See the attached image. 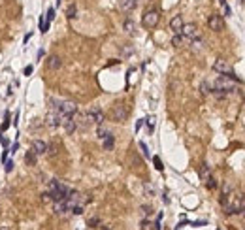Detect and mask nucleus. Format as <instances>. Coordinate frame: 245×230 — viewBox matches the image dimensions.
Segmentation results:
<instances>
[{
	"label": "nucleus",
	"instance_id": "nucleus-18",
	"mask_svg": "<svg viewBox=\"0 0 245 230\" xmlns=\"http://www.w3.org/2000/svg\"><path fill=\"white\" fill-rule=\"evenodd\" d=\"M36 159H38V155H36L32 149H28V151L25 153V162H26V166H34V164H36Z\"/></svg>",
	"mask_w": 245,
	"mask_h": 230
},
{
	"label": "nucleus",
	"instance_id": "nucleus-40",
	"mask_svg": "<svg viewBox=\"0 0 245 230\" xmlns=\"http://www.w3.org/2000/svg\"><path fill=\"white\" fill-rule=\"evenodd\" d=\"M240 215H242V217H243V219H245V208H243V210H242V211H240Z\"/></svg>",
	"mask_w": 245,
	"mask_h": 230
},
{
	"label": "nucleus",
	"instance_id": "nucleus-31",
	"mask_svg": "<svg viewBox=\"0 0 245 230\" xmlns=\"http://www.w3.org/2000/svg\"><path fill=\"white\" fill-rule=\"evenodd\" d=\"M42 202H43V204H47V202H53V198H51V193H42Z\"/></svg>",
	"mask_w": 245,
	"mask_h": 230
},
{
	"label": "nucleus",
	"instance_id": "nucleus-15",
	"mask_svg": "<svg viewBox=\"0 0 245 230\" xmlns=\"http://www.w3.org/2000/svg\"><path fill=\"white\" fill-rule=\"evenodd\" d=\"M136 6H138V0H121L119 2V8L123 11H132Z\"/></svg>",
	"mask_w": 245,
	"mask_h": 230
},
{
	"label": "nucleus",
	"instance_id": "nucleus-12",
	"mask_svg": "<svg viewBox=\"0 0 245 230\" xmlns=\"http://www.w3.org/2000/svg\"><path fill=\"white\" fill-rule=\"evenodd\" d=\"M30 149H32V151L40 157V155H45V153H47V143H45L43 140H34Z\"/></svg>",
	"mask_w": 245,
	"mask_h": 230
},
{
	"label": "nucleus",
	"instance_id": "nucleus-42",
	"mask_svg": "<svg viewBox=\"0 0 245 230\" xmlns=\"http://www.w3.org/2000/svg\"><path fill=\"white\" fill-rule=\"evenodd\" d=\"M0 230H9V228H8V227H4V225H2V227H0Z\"/></svg>",
	"mask_w": 245,
	"mask_h": 230
},
{
	"label": "nucleus",
	"instance_id": "nucleus-23",
	"mask_svg": "<svg viewBox=\"0 0 245 230\" xmlns=\"http://www.w3.org/2000/svg\"><path fill=\"white\" fill-rule=\"evenodd\" d=\"M55 13H57V11H55V8H49V9H47V13H45V25H47V26H49V25H51V21L55 19Z\"/></svg>",
	"mask_w": 245,
	"mask_h": 230
},
{
	"label": "nucleus",
	"instance_id": "nucleus-35",
	"mask_svg": "<svg viewBox=\"0 0 245 230\" xmlns=\"http://www.w3.org/2000/svg\"><path fill=\"white\" fill-rule=\"evenodd\" d=\"M142 211H143L145 215H151V213H153V210H151V206H143V208H142Z\"/></svg>",
	"mask_w": 245,
	"mask_h": 230
},
{
	"label": "nucleus",
	"instance_id": "nucleus-36",
	"mask_svg": "<svg viewBox=\"0 0 245 230\" xmlns=\"http://www.w3.org/2000/svg\"><path fill=\"white\" fill-rule=\"evenodd\" d=\"M142 230H151V223H149V221H143V223H142Z\"/></svg>",
	"mask_w": 245,
	"mask_h": 230
},
{
	"label": "nucleus",
	"instance_id": "nucleus-27",
	"mask_svg": "<svg viewBox=\"0 0 245 230\" xmlns=\"http://www.w3.org/2000/svg\"><path fill=\"white\" fill-rule=\"evenodd\" d=\"M153 164H155V168H157L159 172H162V170H164V164H162V160H160L159 157H153Z\"/></svg>",
	"mask_w": 245,
	"mask_h": 230
},
{
	"label": "nucleus",
	"instance_id": "nucleus-41",
	"mask_svg": "<svg viewBox=\"0 0 245 230\" xmlns=\"http://www.w3.org/2000/svg\"><path fill=\"white\" fill-rule=\"evenodd\" d=\"M100 228H102V230H111L109 227H100Z\"/></svg>",
	"mask_w": 245,
	"mask_h": 230
},
{
	"label": "nucleus",
	"instance_id": "nucleus-5",
	"mask_svg": "<svg viewBox=\"0 0 245 230\" xmlns=\"http://www.w3.org/2000/svg\"><path fill=\"white\" fill-rule=\"evenodd\" d=\"M85 119L89 121V125H104V111L100 108H91L89 111H85Z\"/></svg>",
	"mask_w": 245,
	"mask_h": 230
},
{
	"label": "nucleus",
	"instance_id": "nucleus-28",
	"mask_svg": "<svg viewBox=\"0 0 245 230\" xmlns=\"http://www.w3.org/2000/svg\"><path fill=\"white\" fill-rule=\"evenodd\" d=\"M206 187H208V189H211V191H213V189H215V187H217V181H215V177H211V176H209V177H208V179H206Z\"/></svg>",
	"mask_w": 245,
	"mask_h": 230
},
{
	"label": "nucleus",
	"instance_id": "nucleus-21",
	"mask_svg": "<svg viewBox=\"0 0 245 230\" xmlns=\"http://www.w3.org/2000/svg\"><path fill=\"white\" fill-rule=\"evenodd\" d=\"M111 132H109V128H106L104 125H98V128H96V136H98V140H104V138H108Z\"/></svg>",
	"mask_w": 245,
	"mask_h": 230
},
{
	"label": "nucleus",
	"instance_id": "nucleus-11",
	"mask_svg": "<svg viewBox=\"0 0 245 230\" xmlns=\"http://www.w3.org/2000/svg\"><path fill=\"white\" fill-rule=\"evenodd\" d=\"M183 17L181 15H174L172 17V21H170V28H172V32L174 34H179L181 32V28H183Z\"/></svg>",
	"mask_w": 245,
	"mask_h": 230
},
{
	"label": "nucleus",
	"instance_id": "nucleus-39",
	"mask_svg": "<svg viewBox=\"0 0 245 230\" xmlns=\"http://www.w3.org/2000/svg\"><path fill=\"white\" fill-rule=\"evenodd\" d=\"M6 159H8V149H6V151L2 153V162H6Z\"/></svg>",
	"mask_w": 245,
	"mask_h": 230
},
{
	"label": "nucleus",
	"instance_id": "nucleus-22",
	"mask_svg": "<svg viewBox=\"0 0 245 230\" xmlns=\"http://www.w3.org/2000/svg\"><path fill=\"white\" fill-rule=\"evenodd\" d=\"M87 227H89V228H98V227H100V217H96V215H94V217H89V219H87Z\"/></svg>",
	"mask_w": 245,
	"mask_h": 230
},
{
	"label": "nucleus",
	"instance_id": "nucleus-13",
	"mask_svg": "<svg viewBox=\"0 0 245 230\" xmlns=\"http://www.w3.org/2000/svg\"><path fill=\"white\" fill-rule=\"evenodd\" d=\"M53 211L57 215H64L66 211H70V206L66 204V200H58V202H53Z\"/></svg>",
	"mask_w": 245,
	"mask_h": 230
},
{
	"label": "nucleus",
	"instance_id": "nucleus-7",
	"mask_svg": "<svg viewBox=\"0 0 245 230\" xmlns=\"http://www.w3.org/2000/svg\"><path fill=\"white\" fill-rule=\"evenodd\" d=\"M181 34L189 40V43L192 42V40H198L200 38V30H198V26L194 25V23H189V25H183V28H181Z\"/></svg>",
	"mask_w": 245,
	"mask_h": 230
},
{
	"label": "nucleus",
	"instance_id": "nucleus-14",
	"mask_svg": "<svg viewBox=\"0 0 245 230\" xmlns=\"http://www.w3.org/2000/svg\"><path fill=\"white\" fill-rule=\"evenodd\" d=\"M45 64H47V68H49V70H58V68L62 66V60H60V57L51 55V57H47Z\"/></svg>",
	"mask_w": 245,
	"mask_h": 230
},
{
	"label": "nucleus",
	"instance_id": "nucleus-4",
	"mask_svg": "<svg viewBox=\"0 0 245 230\" xmlns=\"http://www.w3.org/2000/svg\"><path fill=\"white\" fill-rule=\"evenodd\" d=\"M77 113V104L72 100H60V108H58V115L62 117H74Z\"/></svg>",
	"mask_w": 245,
	"mask_h": 230
},
{
	"label": "nucleus",
	"instance_id": "nucleus-37",
	"mask_svg": "<svg viewBox=\"0 0 245 230\" xmlns=\"http://www.w3.org/2000/svg\"><path fill=\"white\" fill-rule=\"evenodd\" d=\"M32 72H34V68H32V66H26V68H25V76H30Z\"/></svg>",
	"mask_w": 245,
	"mask_h": 230
},
{
	"label": "nucleus",
	"instance_id": "nucleus-8",
	"mask_svg": "<svg viewBox=\"0 0 245 230\" xmlns=\"http://www.w3.org/2000/svg\"><path fill=\"white\" fill-rule=\"evenodd\" d=\"M208 26H209V30H213V32H221V30L225 28V21H223V17H221L219 13H211V15L208 17Z\"/></svg>",
	"mask_w": 245,
	"mask_h": 230
},
{
	"label": "nucleus",
	"instance_id": "nucleus-32",
	"mask_svg": "<svg viewBox=\"0 0 245 230\" xmlns=\"http://www.w3.org/2000/svg\"><path fill=\"white\" fill-rule=\"evenodd\" d=\"M145 123H147V130H149V132H153V128H155V121H153V117L145 119Z\"/></svg>",
	"mask_w": 245,
	"mask_h": 230
},
{
	"label": "nucleus",
	"instance_id": "nucleus-2",
	"mask_svg": "<svg viewBox=\"0 0 245 230\" xmlns=\"http://www.w3.org/2000/svg\"><path fill=\"white\" fill-rule=\"evenodd\" d=\"M128 113H130V109L126 104H115V106H111V111H109V115L115 123H125L128 119Z\"/></svg>",
	"mask_w": 245,
	"mask_h": 230
},
{
	"label": "nucleus",
	"instance_id": "nucleus-17",
	"mask_svg": "<svg viewBox=\"0 0 245 230\" xmlns=\"http://www.w3.org/2000/svg\"><path fill=\"white\" fill-rule=\"evenodd\" d=\"M185 42H189V40H187L181 32H179V34H174V38H172V45H174V47H183Z\"/></svg>",
	"mask_w": 245,
	"mask_h": 230
},
{
	"label": "nucleus",
	"instance_id": "nucleus-33",
	"mask_svg": "<svg viewBox=\"0 0 245 230\" xmlns=\"http://www.w3.org/2000/svg\"><path fill=\"white\" fill-rule=\"evenodd\" d=\"M140 149H142V153H143V157H149V149H147V145H145L143 142H140Z\"/></svg>",
	"mask_w": 245,
	"mask_h": 230
},
{
	"label": "nucleus",
	"instance_id": "nucleus-10",
	"mask_svg": "<svg viewBox=\"0 0 245 230\" xmlns=\"http://www.w3.org/2000/svg\"><path fill=\"white\" fill-rule=\"evenodd\" d=\"M45 125H47V126H51V128L60 126V115H58L57 111H49V113H47V117H45Z\"/></svg>",
	"mask_w": 245,
	"mask_h": 230
},
{
	"label": "nucleus",
	"instance_id": "nucleus-3",
	"mask_svg": "<svg viewBox=\"0 0 245 230\" xmlns=\"http://www.w3.org/2000/svg\"><path fill=\"white\" fill-rule=\"evenodd\" d=\"M159 21H160V11H159V9H149V11H145L143 17H142V25H143L145 28H155V26L159 25Z\"/></svg>",
	"mask_w": 245,
	"mask_h": 230
},
{
	"label": "nucleus",
	"instance_id": "nucleus-20",
	"mask_svg": "<svg viewBox=\"0 0 245 230\" xmlns=\"http://www.w3.org/2000/svg\"><path fill=\"white\" fill-rule=\"evenodd\" d=\"M75 17H77V6H75V4H70V6L66 8V19L72 21V19H75Z\"/></svg>",
	"mask_w": 245,
	"mask_h": 230
},
{
	"label": "nucleus",
	"instance_id": "nucleus-1",
	"mask_svg": "<svg viewBox=\"0 0 245 230\" xmlns=\"http://www.w3.org/2000/svg\"><path fill=\"white\" fill-rule=\"evenodd\" d=\"M238 85H240L238 77H230V76H219V77L215 79V83H213V91H211V93H215L219 98H223L225 94H228V93H234V91L238 89Z\"/></svg>",
	"mask_w": 245,
	"mask_h": 230
},
{
	"label": "nucleus",
	"instance_id": "nucleus-38",
	"mask_svg": "<svg viewBox=\"0 0 245 230\" xmlns=\"http://www.w3.org/2000/svg\"><path fill=\"white\" fill-rule=\"evenodd\" d=\"M142 125H143V119H142V121H138V123H136V130H140V128H142Z\"/></svg>",
	"mask_w": 245,
	"mask_h": 230
},
{
	"label": "nucleus",
	"instance_id": "nucleus-16",
	"mask_svg": "<svg viewBox=\"0 0 245 230\" xmlns=\"http://www.w3.org/2000/svg\"><path fill=\"white\" fill-rule=\"evenodd\" d=\"M102 145H104V151H111V149L115 147V136L109 134L108 138H104V140H102Z\"/></svg>",
	"mask_w": 245,
	"mask_h": 230
},
{
	"label": "nucleus",
	"instance_id": "nucleus-24",
	"mask_svg": "<svg viewBox=\"0 0 245 230\" xmlns=\"http://www.w3.org/2000/svg\"><path fill=\"white\" fill-rule=\"evenodd\" d=\"M209 176H211V174H209V166H208V164H202V168H200V177L206 181Z\"/></svg>",
	"mask_w": 245,
	"mask_h": 230
},
{
	"label": "nucleus",
	"instance_id": "nucleus-9",
	"mask_svg": "<svg viewBox=\"0 0 245 230\" xmlns=\"http://www.w3.org/2000/svg\"><path fill=\"white\" fill-rule=\"evenodd\" d=\"M60 126H62L68 134H74V132H75V128H77L75 117H62V119H60Z\"/></svg>",
	"mask_w": 245,
	"mask_h": 230
},
{
	"label": "nucleus",
	"instance_id": "nucleus-29",
	"mask_svg": "<svg viewBox=\"0 0 245 230\" xmlns=\"http://www.w3.org/2000/svg\"><path fill=\"white\" fill-rule=\"evenodd\" d=\"M143 191H145V194H147V196H153V194H155V187H153V185H149V183H145V185H143Z\"/></svg>",
	"mask_w": 245,
	"mask_h": 230
},
{
	"label": "nucleus",
	"instance_id": "nucleus-19",
	"mask_svg": "<svg viewBox=\"0 0 245 230\" xmlns=\"http://www.w3.org/2000/svg\"><path fill=\"white\" fill-rule=\"evenodd\" d=\"M123 30H125L126 34H134V32H136V23H134L132 19H126V21L123 23Z\"/></svg>",
	"mask_w": 245,
	"mask_h": 230
},
{
	"label": "nucleus",
	"instance_id": "nucleus-30",
	"mask_svg": "<svg viewBox=\"0 0 245 230\" xmlns=\"http://www.w3.org/2000/svg\"><path fill=\"white\" fill-rule=\"evenodd\" d=\"M47 30H49V26L45 25V19H43V17H40V32H42V34H45Z\"/></svg>",
	"mask_w": 245,
	"mask_h": 230
},
{
	"label": "nucleus",
	"instance_id": "nucleus-26",
	"mask_svg": "<svg viewBox=\"0 0 245 230\" xmlns=\"http://www.w3.org/2000/svg\"><path fill=\"white\" fill-rule=\"evenodd\" d=\"M11 123H9V113L6 111V115H4V123H2V126H0V132H4V130H8V126H9Z\"/></svg>",
	"mask_w": 245,
	"mask_h": 230
},
{
	"label": "nucleus",
	"instance_id": "nucleus-6",
	"mask_svg": "<svg viewBox=\"0 0 245 230\" xmlns=\"http://www.w3.org/2000/svg\"><path fill=\"white\" fill-rule=\"evenodd\" d=\"M213 70L217 72V74H221V76H230V77H236V74H234V68L226 62V60H215V64H213Z\"/></svg>",
	"mask_w": 245,
	"mask_h": 230
},
{
	"label": "nucleus",
	"instance_id": "nucleus-25",
	"mask_svg": "<svg viewBox=\"0 0 245 230\" xmlns=\"http://www.w3.org/2000/svg\"><path fill=\"white\" fill-rule=\"evenodd\" d=\"M200 93H202L204 96L211 93V87H209V83H208V81H202V85H200Z\"/></svg>",
	"mask_w": 245,
	"mask_h": 230
},
{
	"label": "nucleus",
	"instance_id": "nucleus-34",
	"mask_svg": "<svg viewBox=\"0 0 245 230\" xmlns=\"http://www.w3.org/2000/svg\"><path fill=\"white\" fill-rule=\"evenodd\" d=\"M4 170H6V172H11V170H13V162H11V160L4 162Z\"/></svg>",
	"mask_w": 245,
	"mask_h": 230
}]
</instances>
